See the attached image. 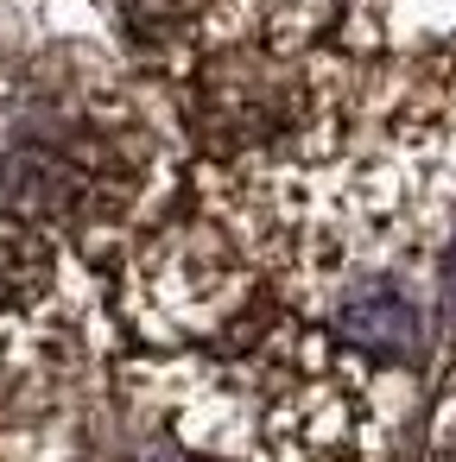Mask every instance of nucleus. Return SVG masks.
<instances>
[{"label": "nucleus", "instance_id": "obj_1", "mask_svg": "<svg viewBox=\"0 0 456 462\" xmlns=\"http://www.w3.org/2000/svg\"><path fill=\"white\" fill-rule=\"evenodd\" d=\"M7 197L20 203L26 222H89L108 216L121 197V152L96 134H58V140H26L7 152L0 171Z\"/></svg>", "mask_w": 456, "mask_h": 462}, {"label": "nucleus", "instance_id": "obj_2", "mask_svg": "<svg viewBox=\"0 0 456 462\" xmlns=\"http://www.w3.org/2000/svg\"><path fill=\"white\" fill-rule=\"evenodd\" d=\"M58 285V247L39 222L26 216H0V317L45 304Z\"/></svg>", "mask_w": 456, "mask_h": 462}, {"label": "nucleus", "instance_id": "obj_3", "mask_svg": "<svg viewBox=\"0 0 456 462\" xmlns=\"http://www.w3.org/2000/svg\"><path fill=\"white\" fill-rule=\"evenodd\" d=\"M437 462H456V443H450V449H443V456H437Z\"/></svg>", "mask_w": 456, "mask_h": 462}]
</instances>
